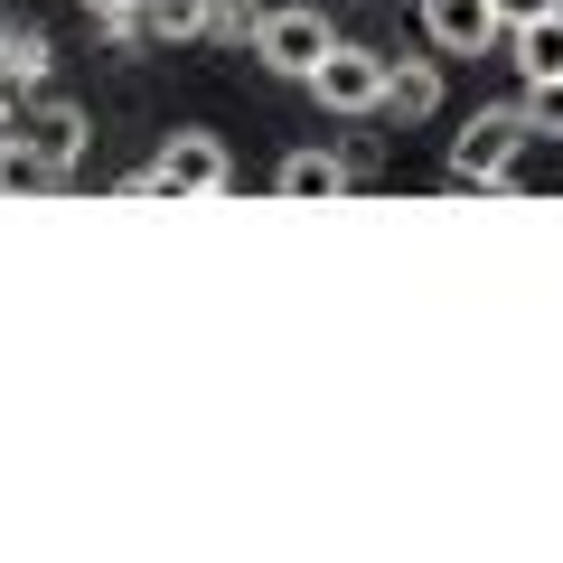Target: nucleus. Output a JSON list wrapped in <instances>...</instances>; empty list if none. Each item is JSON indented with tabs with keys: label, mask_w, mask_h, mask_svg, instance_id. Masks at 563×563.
I'll use <instances>...</instances> for the list:
<instances>
[{
	"label": "nucleus",
	"mask_w": 563,
	"mask_h": 563,
	"mask_svg": "<svg viewBox=\"0 0 563 563\" xmlns=\"http://www.w3.org/2000/svg\"><path fill=\"white\" fill-rule=\"evenodd\" d=\"M526 113L517 103H488V113H470V132L451 141V188H507L517 179V161H526Z\"/></svg>",
	"instance_id": "nucleus-1"
},
{
	"label": "nucleus",
	"mask_w": 563,
	"mask_h": 563,
	"mask_svg": "<svg viewBox=\"0 0 563 563\" xmlns=\"http://www.w3.org/2000/svg\"><path fill=\"white\" fill-rule=\"evenodd\" d=\"M141 179H151V198H225L235 188V161H225L217 132H169L161 161L141 169Z\"/></svg>",
	"instance_id": "nucleus-2"
},
{
	"label": "nucleus",
	"mask_w": 563,
	"mask_h": 563,
	"mask_svg": "<svg viewBox=\"0 0 563 563\" xmlns=\"http://www.w3.org/2000/svg\"><path fill=\"white\" fill-rule=\"evenodd\" d=\"M301 85L329 103V113H347V122H357V113H376V95H385V47H357V38H339V47H329V57L310 66Z\"/></svg>",
	"instance_id": "nucleus-3"
},
{
	"label": "nucleus",
	"mask_w": 563,
	"mask_h": 563,
	"mask_svg": "<svg viewBox=\"0 0 563 563\" xmlns=\"http://www.w3.org/2000/svg\"><path fill=\"white\" fill-rule=\"evenodd\" d=\"M329 47H339V29H329L320 10H263V29H254V47H244V57H263L273 76H310Z\"/></svg>",
	"instance_id": "nucleus-4"
},
{
	"label": "nucleus",
	"mask_w": 563,
	"mask_h": 563,
	"mask_svg": "<svg viewBox=\"0 0 563 563\" xmlns=\"http://www.w3.org/2000/svg\"><path fill=\"white\" fill-rule=\"evenodd\" d=\"M20 141L66 179V169L85 161V103H66V95H47V85H38V95L20 103Z\"/></svg>",
	"instance_id": "nucleus-5"
},
{
	"label": "nucleus",
	"mask_w": 563,
	"mask_h": 563,
	"mask_svg": "<svg viewBox=\"0 0 563 563\" xmlns=\"http://www.w3.org/2000/svg\"><path fill=\"white\" fill-rule=\"evenodd\" d=\"M422 38H432V57H488L507 29L488 0H422Z\"/></svg>",
	"instance_id": "nucleus-6"
},
{
	"label": "nucleus",
	"mask_w": 563,
	"mask_h": 563,
	"mask_svg": "<svg viewBox=\"0 0 563 563\" xmlns=\"http://www.w3.org/2000/svg\"><path fill=\"white\" fill-rule=\"evenodd\" d=\"M273 188H282V198H301V207H329V198H347V188H357V169H347L339 151H282Z\"/></svg>",
	"instance_id": "nucleus-7"
},
{
	"label": "nucleus",
	"mask_w": 563,
	"mask_h": 563,
	"mask_svg": "<svg viewBox=\"0 0 563 563\" xmlns=\"http://www.w3.org/2000/svg\"><path fill=\"white\" fill-rule=\"evenodd\" d=\"M376 113H395V122H432V113H442V66H432V57H385V95H376Z\"/></svg>",
	"instance_id": "nucleus-8"
},
{
	"label": "nucleus",
	"mask_w": 563,
	"mask_h": 563,
	"mask_svg": "<svg viewBox=\"0 0 563 563\" xmlns=\"http://www.w3.org/2000/svg\"><path fill=\"white\" fill-rule=\"evenodd\" d=\"M47 66H57V38H47L38 20H10V29H0V85H10V95H38Z\"/></svg>",
	"instance_id": "nucleus-9"
},
{
	"label": "nucleus",
	"mask_w": 563,
	"mask_h": 563,
	"mask_svg": "<svg viewBox=\"0 0 563 563\" xmlns=\"http://www.w3.org/2000/svg\"><path fill=\"white\" fill-rule=\"evenodd\" d=\"M507 38H517V66H526V85L563 76V10H544V20H526V29H507Z\"/></svg>",
	"instance_id": "nucleus-10"
},
{
	"label": "nucleus",
	"mask_w": 563,
	"mask_h": 563,
	"mask_svg": "<svg viewBox=\"0 0 563 563\" xmlns=\"http://www.w3.org/2000/svg\"><path fill=\"white\" fill-rule=\"evenodd\" d=\"M141 20H151L161 47H188V38H207V0H141Z\"/></svg>",
	"instance_id": "nucleus-11"
},
{
	"label": "nucleus",
	"mask_w": 563,
	"mask_h": 563,
	"mask_svg": "<svg viewBox=\"0 0 563 563\" xmlns=\"http://www.w3.org/2000/svg\"><path fill=\"white\" fill-rule=\"evenodd\" d=\"M0 188H20V198H47V188H66V179L38 161V151H29L20 132H10V141H0Z\"/></svg>",
	"instance_id": "nucleus-12"
},
{
	"label": "nucleus",
	"mask_w": 563,
	"mask_h": 563,
	"mask_svg": "<svg viewBox=\"0 0 563 563\" xmlns=\"http://www.w3.org/2000/svg\"><path fill=\"white\" fill-rule=\"evenodd\" d=\"M263 29V0H207V38L217 47H254Z\"/></svg>",
	"instance_id": "nucleus-13"
},
{
	"label": "nucleus",
	"mask_w": 563,
	"mask_h": 563,
	"mask_svg": "<svg viewBox=\"0 0 563 563\" xmlns=\"http://www.w3.org/2000/svg\"><path fill=\"white\" fill-rule=\"evenodd\" d=\"M526 132H544V141H563V76H544V85H526Z\"/></svg>",
	"instance_id": "nucleus-14"
},
{
	"label": "nucleus",
	"mask_w": 563,
	"mask_h": 563,
	"mask_svg": "<svg viewBox=\"0 0 563 563\" xmlns=\"http://www.w3.org/2000/svg\"><path fill=\"white\" fill-rule=\"evenodd\" d=\"M498 10V29H526V20H544V10H563V0H488Z\"/></svg>",
	"instance_id": "nucleus-15"
},
{
	"label": "nucleus",
	"mask_w": 563,
	"mask_h": 563,
	"mask_svg": "<svg viewBox=\"0 0 563 563\" xmlns=\"http://www.w3.org/2000/svg\"><path fill=\"white\" fill-rule=\"evenodd\" d=\"M20 132V95H10V85H0V141Z\"/></svg>",
	"instance_id": "nucleus-16"
},
{
	"label": "nucleus",
	"mask_w": 563,
	"mask_h": 563,
	"mask_svg": "<svg viewBox=\"0 0 563 563\" xmlns=\"http://www.w3.org/2000/svg\"><path fill=\"white\" fill-rule=\"evenodd\" d=\"M113 10H141V0H85V20H113Z\"/></svg>",
	"instance_id": "nucleus-17"
}]
</instances>
